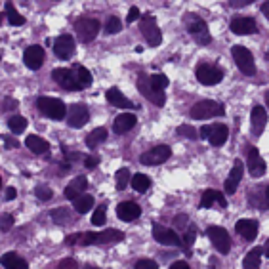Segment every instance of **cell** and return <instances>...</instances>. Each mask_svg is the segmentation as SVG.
<instances>
[{
	"mask_svg": "<svg viewBox=\"0 0 269 269\" xmlns=\"http://www.w3.org/2000/svg\"><path fill=\"white\" fill-rule=\"evenodd\" d=\"M191 119L203 120V119H212V117H222L226 115V107L222 103H218L214 99H203L199 103H195L191 111H189Z\"/></svg>",
	"mask_w": 269,
	"mask_h": 269,
	"instance_id": "cell-4",
	"label": "cell"
},
{
	"mask_svg": "<svg viewBox=\"0 0 269 269\" xmlns=\"http://www.w3.org/2000/svg\"><path fill=\"white\" fill-rule=\"evenodd\" d=\"M182 239V245L185 247V254L189 256L191 252H189V248L193 247V243H195V239H197V227L195 226H189L187 229H185V233H183V237Z\"/></svg>",
	"mask_w": 269,
	"mask_h": 269,
	"instance_id": "cell-37",
	"label": "cell"
},
{
	"mask_svg": "<svg viewBox=\"0 0 269 269\" xmlns=\"http://www.w3.org/2000/svg\"><path fill=\"white\" fill-rule=\"evenodd\" d=\"M243 174H245V164H243V161H235L231 172H229V178L226 180V191L229 195H233L237 191L239 183L243 180Z\"/></svg>",
	"mask_w": 269,
	"mask_h": 269,
	"instance_id": "cell-22",
	"label": "cell"
},
{
	"mask_svg": "<svg viewBox=\"0 0 269 269\" xmlns=\"http://www.w3.org/2000/svg\"><path fill=\"white\" fill-rule=\"evenodd\" d=\"M73 71H75L76 78H78V82H80V86L82 88H88L92 84V73L88 71L84 65H73Z\"/></svg>",
	"mask_w": 269,
	"mask_h": 269,
	"instance_id": "cell-35",
	"label": "cell"
},
{
	"mask_svg": "<svg viewBox=\"0 0 269 269\" xmlns=\"http://www.w3.org/2000/svg\"><path fill=\"white\" fill-rule=\"evenodd\" d=\"M206 235L210 239V243L218 248V252L220 254H229V250H231V237H229V233H227L224 227L220 226H210L206 229Z\"/></svg>",
	"mask_w": 269,
	"mask_h": 269,
	"instance_id": "cell-10",
	"label": "cell"
},
{
	"mask_svg": "<svg viewBox=\"0 0 269 269\" xmlns=\"http://www.w3.org/2000/svg\"><path fill=\"white\" fill-rule=\"evenodd\" d=\"M61 151H63V155H65V161H80V159H82L80 153H73V151L67 149L65 145H61Z\"/></svg>",
	"mask_w": 269,
	"mask_h": 269,
	"instance_id": "cell-50",
	"label": "cell"
},
{
	"mask_svg": "<svg viewBox=\"0 0 269 269\" xmlns=\"http://www.w3.org/2000/svg\"><path fill=\"white\" fill-rule=\"evenodd\" d=\"M109 132L107 128H103V126H99V128L92 130L90 134L86 136V145L88 149H96V145H99V143H103V141L107 140Z\"/></svg>",
	"mask_w": 269,
	"mask_h": 269,
	"instance_id": "cell-31",
	"label": "cell"
},
{
	"mask_svg": "<svg viewBox=\"0 0 269 269\" xmlns=\"http://www.w3.org/2000/svg\"><path fill=\"white\" fill-rule=\"evenodd\" d=\"M248 203L256 206L260 210H268V183L256 185L250 193H248Z\"/></svg>",
	"mask_w": 269,
	"mask_h": 269,
	"instance_id": "cell-23",
	"label": "cell"
},
{
	"mask_svg": "<svg viewBox=\"0 0 269 269\" xmlns=\"http://www.w3.org/2000/svg\"><path fill=\"white\" fill-rule=\"evenodd\" d=\"M75 31H76V38L82 44L92 42L99 32V21L94 19V17H80L75 21Z\"/></svg>",
	"mask_w": 269,
	"mask_h": 269,
	"instance_id": "cell-8",
	"label": "cell"
},
{
	"mask_svg": "<svg viewBox=\"0 0 269 269\" xmlns=\"http://www.w3.org/2000/svg\"><path fill=\"white\" fill-rule=\"evenodd\" d=\"M183 25L185 29L193 34L195 42L201 44V46H206V44L212 42V36L208 32V25L203 17H199L197 13H187L183 15Z\"/></svg>",
	"mask_w": 269,
	"mask_h": 269,
	"instance_id": "cell-2",
	"label": "cell"
},
{
	"mask_svg": "<svg viewBox=\"0 0 269 269\" xmlns=\"http://www.w3.org/2000/svg\"><path fill=\"white\" fill-rule=\"evenodd\" d=\"M6 17H8L10 25H13V27H21V25H25V17L13 8L11 2H6Z\"/></svg>",
	"mask_w": 269,
	"mask_h": 269,
	"instance_id": "cell-36",
	"label": "cell"
},
{
	"mask_svg": "<svg viewBox=\"0 0 269 269\" xmlns=\"http://www.w3.org/2000/svg\"><path fill=\"white\" fill-rule=\"evenodd\" d=\"M231 55H233V59H235V63H237L243 75H256V61H254V55H252V52L248 50L247 46H241V44L233 46L231 48Z\"/></svg>",
	"mask_w": 269,
	"mask_h": 269,
	"instance_id": "cell-5",
	"label": "cell"
},
{
	"mask_svg": "<svg viewBox=\"0 0 269 269\" xmlns=\"http://www.w3.org/2000/svg\"><path fill=\"white\" fill-rule=\"evenodd\" d=\"M120 31H122V23H120L119 17H115V15L107 17V21H105V32L107 34H117Z\"/></svg>",
	"mask_w": 269,
	"mask_h": 269,
	"instance_id": "cell-42",
	"label": "cell"
},
{
	"mask_svg": "<svg viewBox=\"0 0 269 269\" xmlns=\"http://www.w3.org/2000/svg\"><path fill=\"white\" fill-rule=\"evenodd\" d=\"M107 206L105 205H101V206H97L96 208V212L92 214V224L94 226H97V227H101L105 222H107Z\"/></svg>",
	"mask_w": 269,
	"mask_h": 269,
	"instance_id": "cell-41",
	"label": "cell"
},
{
	"mask_svg": "<svg viewBox=\"0 0 269 269\" xmlns=\"http://www.w3.org/2000/svg\"><path fill=\"white\" fill-rule=\"evenodd\" d=\"M67 124L73 126V128H80L84 126L90 119V113H88V107L82 105V103H73L71 107L67 109Z\"/></svg>",
	"mask_w": 269,
	"mask_h": 269,
	"instance_id": "cell-14",
	"label": "cell"
},
{
	"mask_svg": "<svg viewBox=\"0 0 269 269\" xmlns=\"http://www.w3.org/2000/svg\"><path fill=\"white\" fill-rule=\"evenodd\" d=\"M52 218H54L55 224H67L71 222V214L67 208H57V210H52Z\"/></svg>",
	"mask_w": 269,
	"mask_h": 269,
	"instance_id": "cell-43",
	"label": "cell"
},
{
	"mask_svg": "<svg viewBox=\"0 0 269 269\" xmlns=\"http://www.w3.org/2000/svg\"><path fill=\"white\" fill-rule=\"evenodd\" d=\"M247 155H248V172L252 174L254 178H260V176H264L266 170H268V164L266 161L260 157V151L256 147H248L247 149Z\"/></svg>",
	"mask_w": 269,
	"mask_h": 269,
	"instance_id": "cell-16",
	"label": "cell"
},
{
	"mask_svg": "<svg viewBox=\"0 0 269 269\" xmlns=\"http://www.w3.org/2000/svg\"><path fill=\"white\" fill-rule=\"evenodd\" d=\"M170 155H172V149H170V145H157V147H153V149L145 151L143 155L140 157L141 164H147V166H155V164H162V162H166L170 159Z\"/></svg>",
	"mask_w": 269,
	"mask_h": 269,
	"instance_id": "cell-11",
	"label": "cell"
},
{
	"mask_svg": "<svg viewBox=\"0 0 269 269\" xmlns=\"http://www.w3.org/2000/svg\"><path fill=\"white\" fill-rule=\"evenodd\" d=\"M117 216L122 222H134L141 216V208L134 201H124L117 206Z\"/></svg>",
	"mask_w": 269,
	"mask_h": 269,
	"instance_id": "cell-20",
	"label": "cell"
},
{
	"mask_svg": "<svg viewBox=\"0 0 269 269\" xmlns=\"http://www.w3.org/2000/svg\"><path fill=\"white\" fill-rule=\"evenodd\" d=\"M130 185L134 187V191H138V193H145V191L151 187V180L145 176V174H134V176H132V180H130Z\"/></svg>",
	"mask_w": 269,
	"mask_h": 269,
	"instance_id": "cell-34",
	"label": "cell"
},
{
	"mask_svg": "<svg viewBox=\"0 0 269 269\" xmlns=\"http://www.w3.org/2000/svg\"><path fill=\"white\" fill-rule=\"evenodd\" d=\"M136 269H159L157 266V262H153V260H140V262H136Z\"/></svg>",
	"mask_w": 269,
	"mask_h": 269,
	"instance_id": "cell-47",
	"label": "cell"
},
{
	"mask_svg": "<svg viewBox=\"0 0 269 269\" xmlns=\"http://www.w3.org/2000/svg\"><path fill=\"white\" fill-rule=\"evenodd\" d=\"M0 189H2V178H0Z\"/></svg>",
	"mask_w": 269,
	"mask_h": 269,
	"instance_id": "cell-63",
	"label": "cell"
},
{
	"mask_svg": "<svg viewBox=\"0 0 269 269\" xmlns=\"http://www.w3.org/2000/svg\"><path fill=\"white\" fill-rule=\"evenodd\" d=\"M262 11H264L266 17H269V2H264V4H262Z\"/></svg>",
	"mask_w": 269,
	"mask_h": 269,
	"instance_id": "cell-58",
	"label": "cell"
},
{
	"mask_svg": "<svg viewBox=\"0 0 269 269\" xmlns=\"http://www.w3.org/2000/svg\"><path fill=\"white\" fill-rule=\"evenodd\" d=\"M0 61H2V55H0Z\"/></svg>",
	"mask_w": 269,
	"mask_h": 269,
	"instance_id": "cell-64",
	"label": "cell"
},
{
	"mask_svg": "<svg viewBox=\"0 0 269 269\" xmlns=\"http://www.w3.org/2000/svg\"><path fill=\"white\" fill-rule=\"evenodd\" d=\"M97 164H99V157H97V155H88L86 159H84V166H86L88 170L96 168Z\"/></svg>",
	"mask_w": 269,
	"mask_h": 269,
	"instance_id": "cell-51",
	"label": "cell"
},
{
	"mask_svg": "<svg viewBox=\"0 0 269 269\" xmlns=\"http://www.w3.org/2000/svg\"><path fill=\"white\" fill-rule=\"evenodd\" d=\"M227 138H229V130H227L226 124H214V126H210L206 140L210 141V145H214V147H222L227 141Z\"/></svg>",
	"mask_w": 269,
	"mask_h": 269,
	"instance_id": "cell-27",
	"label": "cell"
},
{
	"mask_svg": "<svg viewBox=\"0 0 269 269\" xmlns=\"http://www.w3.org/2000/svg\"><path fill=\"white\" fill-rule=\"evenodd\" d=\"M248 0H243V2H231V6H247Z\"/></svg>",
	"mask_w": 269,
	"mask_h": 269,
	"instance_id": "cell-59",
	"label": "cell"
},
{
	"mask_svg": "<svg viewBox=\"0 0 269 269\" xmlns=\"http://www.w3.org/2000/svg\"><path fill=\"white\" fill-rule=\"evenodd\" d=\"M115 178H117V189H119V191H124L126 185L130 183V180H132L128 168H120V170H117Z\"/></svg>",
	"mask_w": 269,
	"mask_h": 269,
	"instance_id": "cell-39",
	"label": "cell"
},
{
	"mask_svg": "<svg viewBox=\"0 0 269 269\" xmlns=\"http://www.w3.org/2000/svg\"><path fill=\"white\" fill-rule=\"evenodd\" d=\"M185 222H189V220H187V216H183V214L176 216V227H182V229H187V226H185Z\"/></svg>",
	"mask_w": 269,
	"mask_h": 269,
	"instance_id": "cell-53",
	"label": "cell"
},
{
	"mask_svg": "<svg viewBox=\"0 0 269 269\" xmlns=\"http://www.w3.org/2000/svg\"><path fill=\"white\" fill-rule=\"evenodd\" d=\"M105 97H107V101L111 105H115V107H119V109H138V105L132 103L128 97L120 92L119 88H109L107 92H105Z\"/></svg>",
	"mask_w": 269,
	"mask_h": 269,
	"instance_id": "cell-21",
	"label": "cell"
},
{
	"mask_svg": "<svg viewBox=\"0 0 269 269\" xmlns=\"http://www.w3.org/2000/svg\"><path fill=\"white\" fill-rule=\"evenodd\" d=\"M250 122H252V134L254 136H262L264 128L268 126V111L262 107V105H256V107L252 109Z\"/></svg>",
	"mask_w": 269,
	"mask_h": 269,
	"instance_id": "cell-19",
	"label": "cell"
},
{
	"mask_svg": "<svg viewBox=\"0 0 269 269\" xmlns=\"http://www.w3.org/2000/svg\"><path fill=\"white\" fill-rule=\"evenodd\" d=\"M15 189L13 187H6V201H13L15 199Z\"/></svg>",
	"mask_w": 269,
	"mask_h": 269,
	"instance_id": "cell-56",
	"label": "cell"
},
{
	"mask_svg": "<svg viewBox=\"0 0 269 269\" xmlns=\"http://www.w3.org/2000/svg\"><path fill=\"white\" fill-rule=\"evenodd\" d=\"M25 145H27L29 151L34 153V155H44V153L50 151V143L44 140V138H40V136H34V134L25 138Z\"/></svg>",
	"mask_w": 269,
	"mask_h": 269,
	"instance_id": "cell-29",
	"label": "cell"
},
{
	"mask_svg": "<svg viewBox=\"0 0 269 269\" xmlns=\"http://www.w3.org/2000/svg\"><path fill=\"white\" fill-rule=\"evenodd\" d=\"M82 269H101V268H96V266H84Z\"/></svg>",
	"mask_w": 269,
	"mask_h": 269,
	"instance_id": "cell-61",
	"label": "cell"
},
{
	"mask_svg": "<svg viewBox=\"0 0 269 269\" xmlns=\"http://www.w3.org/2000/svg\"><path fill=\"white\" fill-rule=\"evenodd\" d=\"M0 109H2V111H13V109H17V101H15L13 97H4Z\"/></svg>",
	"mask_w": 269,
	"mask_h": 269,
	"instance_id": "cell-49",
	"label": "cell"
},
{
	"mask_svg": "<svg viewBox=\"0 0 269 269\" xmlns=\"http://www.w3.org/2000/svg\"><path fill=\"white\" fill-rule=\"evenodd\" d=\"M195 76H197V80H199L201 84H205V86H214V84H218V82L224 78V71H222L220 67H216V65L201 63V65H197Z\"/></svg>",
	"mask_w": 269,
	"mask_h": 269,
	"instance_id": "cell-9",
	"label": "cell"
},
{
	"mask_svg": "<svg viewBox=\"0 0 269 269\" xmlns=\"http://www.w3.org/2000/svg\"><path fill=\"white\" fill-rule=\"evenodd\" d=\"M4 141L8 143V147H10V149H13V147H19V143L13 140V138H10V136H4Z\"/></svg>",
	"mask_w": 269,
	"mask_h": 269,
	"instance_id": "cell-55",
	"label": "cell"
},
{
	"mask_svg": "<svg viewBox=\"0 0 269 269\" xmlns=\"http://www.w3.org/2000/svg\"><path fill=\"white\" fill-rule=\"evenodd\" d=\"M2 21H4V13H0V25H2Z\"/></svg>",
	"mask_w": 269,
	"mask_h": 269,
	"instance_id": "cell-62",
	"label": "cell"
},
{
	"mask_svg": "<svg viewBox=\"0 0 269 269\" xmlns=\"http://www.w3.org/2000/svg\"><path fill=\"white\" fill-rule=\"evenodd\" d=\"M178 134L183 136V138H187V140H197V138H199V132H197L193 126H189V124L178 126Z\"/></svg>",
	"mask_w": 269,
	"mask_h": 269,
	"instance_id": "cell-45",
	"label": "cell"
},
{
	"mask_svg": "<svg viewBox=\"0 0 269 269\" xmlns=\"http://www.w3.org/2000/svg\"><path fill=\"white\" fill-rule=\"evenodd\" d=\"M140 31L145 36L147 44L153 46V48L162 42V32L159 29V25H157V19L153 15H149V13H145V15L140 17Z\"/></svg>",
	"mask_w": 269,
	"mask_h": 269,
	"instance_id": "cell-7",
	"label": "cell"
},
{
	"mask_svg": "<svg viewBox=\"0 0 269 269\" xmlns=\"http://www.w3.org/2000/svg\"><path fill=\"white\" fill-rule=\"evenodd\" d=\"M170 269H189V266H187V262H174L172 266H170Z\"/></svg>",
	"mask_w": 269,
	"mask_h": 269,
	"instance_id": "cell-54",
	"label": "cell"
},
{
	"mask_svg": "<svg viewBox=\"0 0 269 269\" xmlns=\"http://www.w3.org/2000/svg\"><path fill=\"white\" fill-rule=\"evenodd\" d=\"M88 187V180L84 178V176H76L73 182L69 183L67 187H65V199H69V201H75V199H78L80 195H82V191Z\"/></svg>",
	"mask_w": 269,
	"mask_h": 269,
	"instance_id": "cell-26",
	"label": "cell"
},
{
	"mask_svg": "<svg viewBox=\"0 0 269 269\" xmlns=\"http://www.w3.org/2000/svg\"><path fill=\"white\" fill-rule=\"evenodd\" d=\"M75 38L71 34H61L57 36L54 42V54L59 59H71L75 54Z\"/></svg>",
	"mask_w": 269,
	"mask_h": 269,
	"instance_id": "cell-15",
	"label": "cell"
},
{
	"mask_svg": "<svg viewBox=\"0 0 269 269\" xmlns=\"http://www.w3.org/2000/svg\"><path fill=\"white\" fill-rule=\"evenodd\" d=\"M149 82L155 90H161V92H164L166 86L170 84V80H168L166 75H149Z\"/></svg>",
	"mask_w": 269,
	"mask_h": 269,
	"instance_id": "cell-40",
	"label": "cell"
},
{
	"mask_svg": "<svg viewBox=\"0 0 269 269\" xmlns=\"http://www.w3.org/2000/svg\"><path fill=\"white\" fill-rule=\"evenodd\" d=\"M153 239L157 243H161V245H166V247H180L182 245V239L174 229L159 226V224L153 226Z\"/></svg>",
	"mask_w": 269,
	"mask_h": 269,
	"instance_id": "cell-13",
	"label": "cell"
},
{
	"mask_svg": "<svg viewBox=\"0 0 269 269\" xmlns=\"http://www.w3.org/2000/svg\"><path fill=\"white\" fill-rule=\"evenodd\" d=\"M214 205H218L220 208H226L227 201L226 197L222 195V191H216V189H206L203 197H201V208H212Z\"/></svg>",
	"mask_w": 269,
	"mask_h": 269,
	"instance_id": "cell-25",
	"label": "cell"
},
{
	"mask_svg": "<svg viewBox=\"0 0 269 269\" xmlns=\"http://www.w3.org/2000/svg\"><path fill=\"white\" fill-rule=\"evenodd\" d=\"M229 29L235 34H254L258 31L254 17H233L229 23Z\"/></svg>",
	"mask_w": 269,
	"mask_h": 269,
	"instance_id": "cell-18",
	"label": "cell"
},
{
	"mask_svg": "<svg viewBox=\"0 0 269 269\" xmlns=\"http://www.w3.org/2000/svg\"><path fill=\"white\" fill-rule=\"evenodd\" d=\"M208 269H218L216 268V258H210V268Z\"/></svg>",
	"mask_w": 269,
	"mask_h": 269,
	"instance_id": "cell-60",
	"label": "cell"
},
{
	"mask_svg": "<svg viewBox=\"0 0 269 269\" xmlns=\"http://www.w3.org/2000/svg\"><path fill=\"white\" fill-rule=\"evenodd\" d=\"M208 132H210V126H203V128L199 130V138L206 140V138H208Z\"/></svg>",
	"mask_w": 269,
	"mask_h": 269,
	"instance_id": "cell-57",
	"label": "cell"
},
{
	"mask_svg": "<svg viewBox=\"0 0 269 269\" xmlns=\"http://www.w3.org/2000/svg\"><path fill=\"white\" fill-rule=\"evenodd\" d=\"M8 128H10L13 134H21L23 130L27 128V119L21 117V115H13V117H10V120H8Z\"/></svg>",
	"mask_w": 269,
	"mask_h": 269,
	"instance_id": "cell-38",
	"label": "cell"
},
{
	"mask_svg": "<svg viewBox=\"0 0 269 269\" xmlns=\"http://www.w3.org/2000/svg\"><path fill=\"white\" fill-rule=\"evenodd\" d=\"M52 78H54L61 88H65V90H71V92H75V90H84V88L80 86V82H78V78H76L73 67H71V69H55L54 73H52Z\"/></svg>",
	"mask_w": 269,
	"mask_h": 269,
	"instance_id": "cell-12",
	"label": "cell"
},
{
	"mask_svg": "<svg viewBox=\"0 0 269 269\" xmlns=\"http://www.w3.org/2000/svg\"><path fill=\"white\" fill-rule=\"evenodd\" d=\"M138 90H140V94L145 99H149L153 105H157V107H162L164 103H166V92H161V90H155V88L151 86L149 82V75L147 73H141L138 76Z\"/></svg>",
	"mask_w": 269,
	"mask_h": 269,
	"instance_id": "cell-6",
	"label": "cell"
},
{
	"mask_svg": "<svg viewBox=\"0 0 269 269\" xmlns=\"http://www.w3.org/2000/svg\"><path fill=\"white\" fill-rule=\"evenodd\" d=\"M36 107L42 113L44 117L52 120H63L65 115H67V107L65 103L59 99V97H52V96H40L36 97Z\"/></svg>",
	"mask_w": 269,
	"mask_h": 269,
	"instance_id": "cell-3",
	"label": "cell"
},
{
	"mask_svg": "<svg viewBox=\"0 0 269 269\" xmlns=\"http://www.w3.org/2000/svg\"><path fill=\"white\" fill-rule=\"evenodd\" d=\"M34 195H36V199H40V201H50V199L54 197V191H52L48 185H36V187H34Z\"/></svg>",
	"mask_w": 269,
	"mask_h": 269,
	"instance_id": "cell-44",
	"label": "cell"
},
{
	"mask_svg": "<svg viewBox=\"0 0 269 269\" xmlns=\"http://www.w3.org/2000/svg\"><path fill=\"white\" fill-rule=\"evenodd\" d=\"M140 17H141V13H140L138 8H130L128 17H126V25H128V23H134L136 19H140Z\"/></svg>",
	"mask_w": 269,
	"mask_h": 269,
	"instance_id": "cell-52",
	"label": "cell"
},
{
	"mask_svg": "<svg viewBox=\"0 0 269 269\" xmlns=\"http://www.w3.org/2000/svg\"><path fill=\"white\" fill-rule=\"evenodd\" d=\"M235 231H237L245 241H254L258 235V222L256 220H239L235 224Z\"/></svg>",
	"mask_w": 269,
	"mask_h": 269,
	"instance_id": "cell-24",
	"label": "cell"
},
{
	"mask_svg": "<svg viewBox=\"0 0 269 269\" xmlns=\"http://www.w3.org/2000/svg\"><path fill=\"white\" fill-rule=\"evenodd\" d=\"M23 61L25 65L32 69V71H36V69H40L44 63V50L42 46H38V44H32L29 46L27 50H25V54H23Z\"/></svg>",
	"mask_w": 269,
	"mask_h": 269,
	"instance_id": "cell-17",
	"label": "cell"
},
{
	"mask_svg": "<svg viewBox=\"0 0 269 269\" xmlns=\"http://www.w3.org/2000/svg\"><path fill=\"white\" fill-rule=\"evenodd\" d=\"M73 206H75V210L78 214H86L92 210V206H94V197L92 195H80L78 199L73 201Z\"/></svg>",
	"mask_w": 269,
	"mask_h": 269,
	"instance_id": "cell-33",
	"label": "cell"
},
{
	"mask_svg": "<svg viewBox=\"0 0 269 269\" xmlns=\"http://www.w3.org/2000/svg\"><path fill=\"white\" fill-rule=\"evenodd\" d=\"M55 269H78V264H76L73 258H65L57 264V268Z\"/></svg>",
	"mask_w": 269,
	"mask_h": 269,
	"instance_id": "cell-48",
	"label": "cell"
},
{
	"mask_svg": "<svg viewBox=\"0 0 269 269\" xmlns=\"http://www.w3.org/2000/svg\"><path fill=\"white\" fill-rule=\"evenodd\" d=\"M136 122H138L136 115H132V113H122V115H119V117L115 119V122H113V132H115V134H124V132H128V130L134 128Z\"/></svg>",
	"mask_w": 269,
	"mask_h": 269,
	"instance_id": "cell-28",
	"label": "cell"
},
{
	"mask_svg": "<svg viewBox=\"0 0 269 269\" xmlns=\"http://www.w3.org/2000/svg\"><path fill=\"white\" fill-rule=\"evenodd\" d=\"M11 227H13V216L0 214V229H2V231H10Z\"/></svg>",
	"mask_w": 269,
	"mask_h": 269,
	"instance_id": "cell-46",
	"label": "cell"
},
{
	"mask_svg": "<svg viewBox=\"0 0 269 269\" xmlns=\"http://www.w3.org/2000/svg\"><path fill=\"white\" fill-rule=\"evenodd\" d=\"M262 254H264V248L262 247L252 248L247 256H245V260H243V269H260Z\"/></svg>",
	"mask_w": 269,
	"mask_h": 269,
	"instance_id": "cell-32",
	"label": "cell"
},
{
	"mask_svg": "<svg viewBox=\"0 0 269 269\" xmlns=\"http://www.w3.org/2000/svg\"><path fill=\"white\" fill-rule=\"evenodd\" d=\"M0 266L4 269H29V264L23 258H19L15 252H6L0 258Z\"/></svg>",
	"mask_w": 269,
	"mask_h": 269,
	"instance_id": "cell-30",
	"label": "cell"
},
{
	"mask_svg": "<svg viewBox=\"0 0 269 269\" xmlns=\"http://www.w3.org/2000/svg\"><path fill=\"white\" fill-rule=\"evenodd\" d=\"M124 239V233L119 229H105V231H88L82 235H71L67 239V245H80V247H90V245H115Z\"/></svg>",
	"mask_w": 269,
	"mask_h": 269,
	"instance_id": "cell-1",
	"label": "cell"
}]
</instances>
